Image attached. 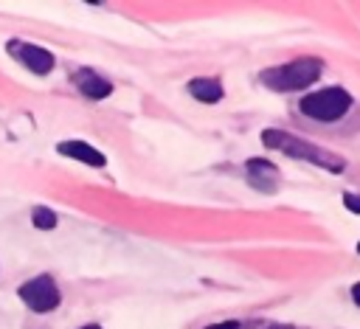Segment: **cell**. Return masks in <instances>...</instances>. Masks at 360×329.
<instances>
[{"mask_svg":"<svg viewBox=\"0 0 360 329\" xmlns=\"http://www.w3.org/2000/svg\"><path fill=\"white\" fill-rule=\"evenodd\" d=\"M262 143L270 146V149H278V152H284V155H290L295 160L315 163V166H321L326 172H343L346 169L340 155H335V152H329L323 146H315V143H309L304 138H295V135H290L284 129H264L262 132Z\"/></svg>","mask_w":360,"mask_h":329,"instance_id":"6da1fadb","label":"cell"},{"mask_svg":"<svg viewBox=\"0 0 360 329\" xmlns=\"http://www.w3.org/2000/svg\"><path fill=\"white\" fill-rule=\"evenodd\" d=\"M321 67H323L321 59L301 56V59H292V62H287V65L262 70V84H267L270 90H278V93L304 90V87H309V84L321 76Z\"/></svg>","mask_w":360,"mask_h":329,"instance_id":"7a4b0ae2","label":"cell"},{"mask_svg":"<svg viewBox=\"0 0 360 329\" xmlns=\"http://www.w3.org/2000/svg\"><path fill=\"white\" fill-rule=\"evenodd\" d=\"M301 112L315 118V121H335L340 115H346V110L352 107V96L343 87H323L315 93H307L298 101Z\"/></svg>","mask_w":360,"mask_h":329,"instance_id":"3957f363","label":"cell"},{"mask_svg":"<svg viewBox=\"0 0 360 329\" xmlns=\"http://www.w3.org/2000/svg\"><path fill=\"white\" fill-rule=\"evenodd\" d=\"M20 298L34 312H48V309H53L59 304V290H56L51 276H37V278H31V281H25L20 287Z\"/></svg>","mask_w":360,"mask_h":329,"instance_id":"277c9868","label":"cell"},{"mask_svg":"<svg viewBox=\"0 0 360 329\" xmlns=\"http://www.w3.org/2000/svg\"><path fill=\"white\" fill-rule=\"evenodd\" d=\"M245 174H248V183L256 188V191H276L278 188V180H281V174H278V169L270 163V160H262V157H250L248 163H245Z\"/></svg>","mask_w":360,"mask_h":329,"instance_id":"5b68a950","label":"cell"},{"mask_svg":"<svg viewBox=\"0 0 360 329\" xmlns=\"http://www.w3.org/2000/svg\"><path fill=\"white\" fill-rule=\"evenodd\" d=\"M8 51L34 73L45 76L51 67H53V53L39 48V45H22V42H8Z\"/></svg>","mask_w":360,"mask_h":329,"instance_id":"8992f818","label":"cell"},{"mask_svg":"<svg viewBox=\"0 0 360 329\" xmlns=\"http://www.w3.org/2000/svg\"><path fill=\"white\" fill-rule=\"evenodd\" d=\"M76 84L87 98H107L112 93V84L107 79H101L98 73H93V70H79L76 73Z\"/></svg>","mask_w":360,"mask_h":329,"instance_id":"52a82bcc","label":"cell"},{"mask_svg":"<svg viewBox=\"0 0 360 329\" xmlns=\"http://www.w3.org/2000/svg\"><path fill=\"white\" fill-rule=\"evenodd\" d=\"M59 152L68 155V157H73V160H82L87 166H104L107 163L98 149H93V146L82 143V141H65V143H59Z\"/></svg>","mask_w":360,"mask_h":329,"instance_id":"ba28073f","label":"cell"},{"mask_svg":"<svg viewBox=\"0 0 360 329\" xmlns=\"http://www.w3.org/2000/svg\"><path fill=\"white\" fill-rule=\"evenodd\" d=\"M188 93H191L197 101L214 104V101L222 98V84H219L217 79H191V82H188Z\"/></svg>","mask_w":360,"mask_h":329,"instance_id":"9c48e42d","label":"cell"},{"mask_svg":"<svg viewBox=\"0 0 360 329\" xmlns=\"http://www.w3.org/2000/svg\"><path fill=\"white\" fill-rule=\"evenodd\" d=\"M31 219H34V228H39V231L56 228V214H53L48 205H37L34 214H31Z\"/></svg>","mask_w":360,"mask_h":329,"instance_id":"30bf717a","label":"cell"},{"mask_svg":"<svg viewBox=\"0 0 360 329\" xmlns=\"http://www.w3.org/2000/svg\"><path fill=\"white\" fill-rule=\"evenodd\" d=\"M343 205L354 214H360V194H343Z\"/></svg>","mask_w":360,"mask_h":329,"instance_id":"8fae6325","label":"cell"},{"mask_svg":"<svg viewBox=\"0 0 360 329\" xmlns=\"http://www.w3.org/2000/svg\"><path fill=\"white\" fill-rule=\"evenodd\" d=\"M205 329H239V323L236 321H222V323H211Z\"/></svg>","mask_w":360,"mask_h":329,"instance_id":"7c38bea8","label":"cell"},{"mask_svg":"<svg viewBox=\"0 0 360 329\" xmlns=\"http://www.w3.org/2000/svg\"><path fill=\"white\" fill-rule=\"evenodd\" d=\"M352 298H354V304L360 307V281H357V284L352 287Z\"/></svg>","mask_w":360,"mask_h":329,"instance_id":"4fadbf2b","label":"cell"},{"mask_svg":"<svg viewBox=\"0 0 360 329\" xmlns=\"http://www.w3.org/2000/svg\"><path fill=\"white\" fill-rule=\"evenodd\" d=\"M82 329H98V326H82Z\"/></svg>","mask_w":360,"mask_h":329,"instance_id":"5bb4252c","label":"cell"},{"mask_svg":"<svg viewBox=\"0 0 360 329\" xmlns=\"http://www.w3.org/2000/svg\"><path fill=\"white\" fill-rule=\"evenodd\" d=\"M357 253H360V242H357Z\"/></svg>","mask_w":360,"mask_h":329,"instance_id":"9a60e30c","label":"cell"}]
</instances>
